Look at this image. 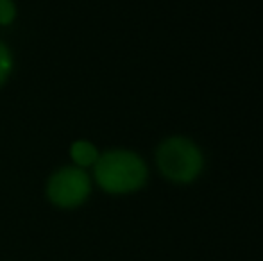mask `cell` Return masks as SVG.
I'll return each instance as SVG.
<instances>
[{"mask_svg": "<svg viewBox=\"0 0 263 261\" xmlns=\"http://www.w3.org/2000/svg\"><path fill=\"white\" fill-rule=\"evenodd\" d=\"M97 185L107 193H131L147 181V167L131 150H109L95 163Z\"/></svg>", "mask_w": 263, "mask_h": 261, "instance_id": "6da1fadb", "label": "cell"}, {"mask_svg": "<svg viewBox=\"0 0 263 261\" xmlns=\"http://www.w3.org/2000/svg\"><path fill=\"white\" fill-rule=\"evenodd\" d=\"M158 168L168 181L188 185L201 175L204 157L192 139L174 136L159 143L156 150Z\"/></svg>", "mask_w": 263, "mask_h": 261, "instance_id": "7a4b0ae2", "label": "cell"}, {"mask_svg": "<svg viewBox=\"0 0 263 261\" xmlns=\"http://www.w3.org/2000/svg\"><path fill=\"white\" fill-rule=\"evenodd\" d=\"M90 177L79 167H65L50 177L47 195L59 208H76L90 195Z\"/></svg>", "mask_w": 263, "mask_h": 261, "instance_id": "3957f363", "label": "cell"}, {"mask_svg": "<svg viewBox=\"0 0 263 261\" xmlns=\"http://www.w3.org/2000/svg\"><path fill=\"white\" fill-rule=\"evenodd\" d=\"M70 156H72V159L77 163V167L83 168V167H90V165L97 163L99 150L95 149L93 143L79 139V142H76L70 147Z\"/></svg>", "mask_w": 263, "mask_h": 261, "instance_id": "277c9868", "label": "cell"}, {"mask_svg": "<svg viewBox=\"0 0 263 261\" xmlns=\"http://www.w3.org/2000/svg\"><path fill=\"white\" fill-rule=\"evenodd\" d=\"M11 70H13V56H11L9 49L0 42V86L7 81Z\"/></svg>", "mask_w": 263, "mask_h": 261, "instance_id": "5b68a950", "label": "cell"}, {"mask_svg": "<svg viewBox=\"0 0 263 261\" xmlns=\"http://www.w3.org/2000/svg\"><path fill=\"white\" fill-rule=\"evenodd\" d=\"M14 16H16V7L13 0H0V25L13 24Z\"/></svg>", "mask_w": 263, "mask_h": 261, "instance_id": "8992f818", "label": "cell"}]
</instances>
